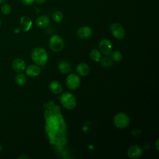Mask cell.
Listing matches in <instances>:
<instances>
[{
  "label": "cell",
  "instance_id": "cell-6",
  "mask_svg": "<svg viewBox=\"0 0 159 159\" xmlns=\"http://www.w3.org/2000/svg\"><path fill=\"white\" fill-rule=\"evenodd\" d=\"M80 78L78 75L75 73L70 74L66 80V84L67 87L71 90L76 89L80 85Z\"/></svg>",
  "mask_w": 159,
  "mask_h": 159
},
{
  "label": "cell",
  "instance_id": "cell-4",
  "mask_svg": "<svg viewBox=\"0 0 159 159\" xmlns=\"http://www.w3.org/2000/svg\"><path fill=\"white\" fill-rule=\"evenodd\" d=\"M114 123L117 127L119 129H124L129 125L130 123V118L127 114L120 112L115 116L114 118Z\"/></svg>",
  "mask_w": 159,
  "mask_h": 159
},
{
  "label": "cell",
  "instance_id": "cell-21",
  "mask_svg": "<svg viewBox=\"0 0 159 159\" xmlns=\"http://www.w3.org/2000/svg\"><path fill=\"white\" fill-rule=\"evenodd\" d=\"M111 59L112 60H114V61H120L122 59V55L119 51H114L112 52L111 53Z\"/></svg>",
  "mask_w": 159,
  "mask_h": 159
},
{
  "label": "cell",
  "instance_id": "cell-27",
  "mask_svg": "<svg viewBox=\"0 0 159 159\" xmlns=\"http://www.w3.org/2000/svg\"><path fill=\"white\" fill-rule=\"evenodd\" d=\"M20 28H19V27H16L15 29H14V32L15 33H19V32H20Z\"/></svg>",
  "mask_w": 159,
  "mask_h": 159
},
{
  "label": "cell",
  "instance_id": "cell-28",
  "mask_svg": "<svg viewBox=\"0 0 159 159\" xmlns=\"http://www.w3.org/2000/svg\"><path fill=\"white\" fill-rule=\"evenodd\" d=\"M158 139L157 140V142H156V146H157V149L158 150Z\"/></svg>",
  "mask_w": 159,
  "mask_h": 159
},
{
  "label": "cell",
  "instance_id": "cell-7",
  "mask_svg": "<svg viewBox=\"0 0 159 159\" xmlns=\"http://www.w3.org/2000/svg\"><path fill=\"white\" fill-rule=\"evenodd\" d=\"M99 48L100 52L106 56L111 55L113 50L112 42L107 39H104L100 41L99 43Z\"/></svg>",
  "mask_w": 159,
  "mask_h": 159
},
{
  "label": "cell",
  "instance_id": "cell-17",
  "mask_svg": "<svg viewBox=\"0 0 159 159\" xmlns=\"http://www.w3.org/2000/svg\"><path fill=\"white\" fill-rule=\"evenodd\" d=\"M90 57L93 61L99 62L101 59V53L99 50L93 49L90 52Z\"/></svg>",
  "mask_w": 159,
  "mask_h": 159
},
{
  "label": "cell",
  "instance_id": "cell-14",
  "mask_svg": "<svg viewBox=\"0 0 159 159\" xmlns=\"http://www.w3.org/2000/svg\"><path fill=\"white\" fill-rule=\"evenodd\" d=\"M50 90L55 94H60L62 92V86L58 81H53L49 84Z\"/></svg>",
  "mask_w": 159,
  "mask_h": 159
},
{
  "label": "cell",
  "instance_id": "cell-5",
  "mask_svg": "<svg viewBox=\"0 0 159 159\" xmlns=\"http://www.w3.org/2000/svg\"><path fill=\"white\" fill-rule=\"evenodd\" d=\"M110 29L113 36L116 39L121 40L124 38L125 32L121 24L118 22L114 23L110 26Z\"/></svg>",
  "mask_w": 159,
  "mask_h": 159
},
{
  "label": "cell",
  "instance_id": "cell-13",
  "mask_svg": "<svg viewBox=\"0 0 159 159\" xmlns=\"http://www.w3.org/2000/svg\"><path fill=\"white\" fill-rule=\"evenodd\" d=\"M50 23V20L48 16L45 15L40 16L36 19V24L40 28H45L47 27Z\"/></svg>",
  "mask_w": 159,
  "mask_h": 159
},
{
  "label": "cell",
  "instance_id": "cell-9",
  "mask_svg": "<svg viewBox=\"0 0 159 159\" xmlns=\"http://www.w3.org/2000/svg\"><path fill=\"white\" fill-rule=\"evenodd\" d=\"M93 30L91 27L88 26H82L77 30V35L83 39H86L91 37Z\"/></svg>",
  "mask_w": 159,
  "mask_h": 159
},
{
  "label": "cell",
  "instance_id": "cell-15",
  "mask_svg": "<svg viewBox=\"0 0 159 159\" xmlns=\"http://www.w3.org/2000/svg\"><path fill=\"white\" fill-rule=\"evenodd\" d=\"M76 71L80 76H86L89 73V67L85 63H81L78 65Z\"/></svg>",
  "mask_w": 159,
  "mask_h": 159
},
{
  "label": "cell",
  "instance_id": "cell-3",
  "mask_svg": "<svg viewBox=\"0 0 159 159\" xmlns=\"http://www.w3.org/2000/svg\"><path fill=\"white\" fill-rule=\"evenodd\" d=\"M65 45L64 40L58 35H54L51 37L49 40V47L50 49L55 52H60Z\"/></svg>",
  "mask_w": 159,
  "mask_h": 159
},
{
  "label": "cell",
  "instance_id": "cell-25",
  "mask_svg": "<svg viewBox=\"0 0 159 159\" xmlns=\"http://www.w3.org/2000/svg\"><path fill=\"white\" fill-rule=\"evenodd\" d=\"M35 1L37 3V4H43L45 2L46 0H35Z\"/></svg>",
  "mask_w": 159,
  "mask_h": 159
},
{
  "label": "cell",
  "instance_id": "cell-8",
  "mask_svg": "<svg viewBox=\"0 0 159 159\" xmlns=\"http://www.w3.org/2000/svg\"><path fill=\"white\" fill-rule=\"evenodd\" d=\"M143 148L140 147L139 145H132L127 150V155L129 157L133 158V159H136L139 157H140L142 154H143Z\"/></svg>",
  "mask_w": 159,
  "mask_h": 159
},
{
  "label": "cell",
  "instance_id": "cell-1",
  "mask_svg": "<svg viewBox=\"0 0 159 159\" xmlns=\"http://www.w3.org/2000/svg\"><path fill=\"white\" fill-rule=\"evenodd\" d=\"M31 58L35 64L43 66L47 62L48 56L47 51L44 48L37 47L32 51Z\"/></svg>",
  "mask_w": 159,
  "mask_h": 159
},
{
  "label": "cell",
  "instance_id": "cell-19",
  "mask_svg": "<svg viewBox=\"0 0 159 159\" xmlns=\"http://www.w3.org/2000/svg\"><path fill=\"white\" fill-rule=\"evenodd\" d=\"M52 19L56 22H60L63 19V14L61 11H57L53 13Z\"/></svg>",
  "mask_w": 159,
  "mask_h": 159
},
{
  "label": "cell",
  "instance_id": "cell-11",
  "mask_svg": "<svg viewBox=\"0 0 159 159\" xmlns=\"http://www.w3.org/2000/svg\"><path fill=\"white\" fill-rule=\"evenodd\" d=\"M12 66L16 72L21 73L25 69V63L21 58H16L13 61Z\"/></svg>",
  "mask_w": 159,
  "mask_h": 159
},
{
  "label": "cell",
  "instance_id": "cell-22",
  "mask_svg": "<svg viewBox=\"0 0 159 159\" xmlns=\"http://www.w3.org/2000/svg\"><path fill=\"white\" fill-rule=\"evenodd\" d=\"M1 11L2 14L5 15H8L11 12V7L7 3H2L1 7Z\"/></svg>",
  "mask_w": 159,
  "mask_h": 159
},
{
  "label": "cell",
  "instance_id": "cell-23",
  "mask_svg": "<svg viewBox=\"0 0 159 159\" xmlns=\"http://www.w3.org/2000/svg\"><path fill=\"white\" fill-rule=\"evenodd\" d=\"M21 1H22V4L25 6H30L35 1V0H21Z\"/></svg>",
  "mask_w": 159,
  "mask_h": 159
},
{
  "label": "cell",
  "instance_id": "cell-20",
  "mask_svg": "<svg viewBox=\"0 0 159 159\" xmlns=\"http://www.w3.org/2000/svg\"><path fill=\"white\" fill-rule=\"evenodd\" d=\"M101 63L102 66L104 68H109L110 67L112 64V60L110 57H105L101 59Z\"/></svg>",
  "mask_w": 159,
  "mask_h": 159
},
{
  "label": "cell",
  "instance_id": "cell-26",
  "mask_svg": "<svg viewBox=\"0 0 159 159\" xmlns=\"http://www.w3.org/2000/svg\"><path fill=\"white\" fill-rule=\"evenodd\" d=\"M29 157H28V156H27V155H21V156H20V157H18V158L19 159H23V158H29Z\"/></svg>",
  "mask_w": 159,
  "mask_h": 159
},
{
  "label": "cell",
  "instance_id": "cell-12",
  "mask_svg": "<svg viewBox=\"0 0 159 159\" xmlns=\"http://www.w3.org/2000/svg\"><path fill=\"white\" fill-rule=\"evenodd\" d=\"M41 72L40 68L39 66L35 65H30L27 66L25 70L26 75L30 77H35L40 75Z\"/></svg>",
  "mask_w": 159,
  "mask_h": 159
},
{
  "label": "cell",
  "instance_id": "cell-31",
  "mask_svg": "<svg viewBox=\"0 0 159 159\" xmlns=\"http://www.w3.org/2000/svg\"><path fill=\"white\" fill-rule=\"evenodd\" d=\"M1 20H0V26H1Z\"/></svg>",
  "mask_w": 159,
  "mask_h": 159
},
{
  "label": "cell",
  "instance_id": "cell-24",
  "mask_svg": "<svg viewBox=\"0 0 159 159\" xmlns=\"http://www.w3.org/2000/svg\"><path fill=\"white\" fill-rule=\"evenodd\" d=\"M140 132H141L140 130H138V129H135V130H133V132H132V135H135V136H137V135H140Z\"/></svg>",
  "mask_w": 159,
  "mask_h": 159
},
{
  "label": "cell",
  "instance_id": "cell-30",
  "mask_svg": "<svg viewBox=\"0 0 159 159\" xmlns=\"http://www.w3.org/2000/svg\"><path fill=\"white\" fill-rule=\"evenodd\" d=\"M1 150H2V146H1V145L0 144V152H1Z\"/></svg>",
  "mask_w": 159,
  "mask_h": 159
},
{
  "label": "cell",
  "instance_id": "cell-29",
  "mask_svg": "<svg viewBox=\"0 0 159 159\" xmlns=\"http://www.w3.org/2000/svg\"><path fill=\"white\" fill-rule=\"evenodd\" d=\"M6 1V0H0V4H2V3L5 2Z\"/></svg>",
  "mask_w": 159,
  "mask_h": 159
},
{
  "label": "cell",
  "instance_id": "cell-18",
  "mask_svg": "<svg viewBox=\"0 0 159 159\" xmlns=\"http://www.w3.org/2000/svg\"><path fill=\"white\" fill-rule=\"evenodd\" d=\"M15 81L17 85L24 86V84H25L26 81H27L26 76L24 74L19 73L16 75V76L15 78Z\"/></svg>",
  "mask_w": 159,
  "mask_h": 159
},
{
  "label": "cell",
  "instance_id": "cell-10",
  "mask_svg": "<svg viewBox=\"0 0 159 159\" xmlns=\"http://www.w3.org/2000/svg\"><path fill=\"white\" fill-rule=\"evenodd\" d=\"M32 25V21L30 17L24 16L20 18V29L24 31L27 32L30 30Z\"/></svg>",
  "mask_w": 159,
  "mask_h": 159
},
{
  "label": "cell",
  "instance_id": "cell-2",
  "mask_svg": "<svg viewBox=\"0 0 159 159\" xmlns=\"http://www.w3.org/2000/svg\"><path fill=\"white\" fill-rule=\"evenodd\" d=\"M60 102L65 108L69 110L74 109L76 104V101L75 96L68 92L63 93L61 95Z\"/></svg>",
  "mask_w": 159,
  "mask_h": 159
},
{
  "label": "cell",
  "instance_id": "cell-16",
  "mask_svg": "<svg viewBox=\"0 0 159 159\" xmlns=\"http://www.w3.org/2000/svg\"><path fill=\"white\" fill-rule=\"evenodd\" d=\"M58 68L60 72H61L62 73L66 74V73H68L71 71V67L69 63L63 61L59 63L58 65Z\"/></svg>",
  "mask_w": 159,
  "mask_h": 159
}]
</instances>
